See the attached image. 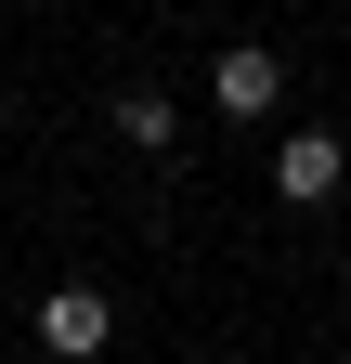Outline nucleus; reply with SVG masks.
I'll return each instance as SVG.
<instances>
[{
  "label": "nucleus",
  "mask_w": 351,
  "mask_h": 364,
  "mask_svg": "<svg viewBox=\"0 0 351 364\" xmlns=\"http://www.w3.org/2000/svg\"><path fill=\"white\" fill-rule=\"evenodd\" d=\"M274 91H286V65L260 53V39H234V53L208 65V105H222V117H274Z\"/></svg>",
  "instance_id": "2"
},
{
  "label": "nucleus",
  "mask_w": 351,
  "mask_h": 364,
  "mask_svg": "<svg viewBox=\"0 0 351 364\" xmlns=\"http://www.w3.org/2000/svg\"><path fill=\"white\" fill-rule=\"evenodd\" d=\"M104 338H117V299H104V287H53V299H39V351L92 364Z\"/></svg>",
  "instance_id": "1"
},
{
  "label": "nucleus",
  "mask_w": 351,
  "mask_h": 364,
  "mask_svg": "<svg viewBox=\"0 0 351 364\" xmlns=\"http://www.w3.org/2000/svg\"><path fill=\"white\" fill-rule=\"evenodd\" d=\"M338 130H286V144H274V196H299V208H313V196H338Z\"/></svg>",
  "instance_id": "3"
},
{
  "label": "nucleus",
  "mask_w": 351,
  "mask_h": 364,
  "mask_svg": "<svg viewBox=\"0 0 351 364\" xmlns=\"http://www.w3.org/2000/svg\"><path fill=\"white\" fill-rule=\"evenodd\" d=\"M117 144H144V156H169V144H183V105L130 78V91H117Z\"/></svg>",
  "instance_id": "4"
}]
</instances>
